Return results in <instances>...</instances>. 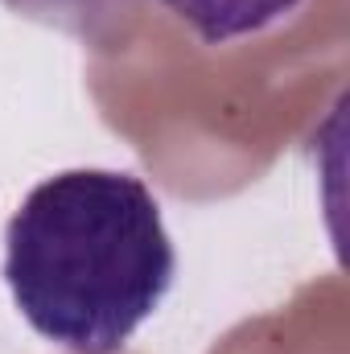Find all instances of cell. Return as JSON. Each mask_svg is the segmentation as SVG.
Returning a JSON list of instances; mask_svg holds the SVG:
<instances>
[{
	"instance_id": "obj_2",
	"label": "cell",
	"mask_w": 350,
	"mask_h": 354,
	"mask_svg": "<svg viewBox=\"0 0 350 354\" xmlns=\"http://www.w3.org/2000/svg\"><path fill=\"white\" fill-rule=\"evenodd\" d=\"M206 46H227L284 21L301 0H161Z\"/></svg>"
},
{
	"instance_id": "obj_1",
	"label": "cell",
	"mask_w": 350,
	"mask_h": 354,
	"mask_svg": "<svg viewBox=\"0 0 350 354\" xmlns=\"http://www.w3.org/2000/svg\"><path fill=\"white\" fill-rule=\"evenodd\" d=\"M177 252L153 189L120 169H66L4 227V284L21 317L71 354H116L161 309Z\"/></svg>"
}]
</instances>
